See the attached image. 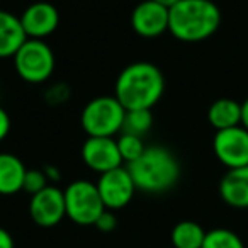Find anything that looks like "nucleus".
<instances>
[{
	"label": "nucleus",
	"mask_w": 248,
	"mask_h": 248,
	"mask_svg": "<svg viewBox=\"0 0 248 248\" xmlns=\"http://www.w3.org/2000/svg\"><path fill=\"white\" fill-rule=\"evenodd\" d=\"M163 92L165 77L158 66L150 62H136L124 66L114 85V97L126 110H152L163 97Z\"/></svg>",
	"instance_id": "1"
},
{
	"label": "nucleus",
	"mask_w": 248,
	"mask_h": 248,
	"mask_svg": "<svg viewBox=\"0 0 248 248\" xmlns=\"http://www.w3.org/2000/svg\"><path fill=\"white\" fill-rule=\"evenodd\" d=\"M221 19L213 0H180L170 7L169 32L182 43H201L219 29Z\"/></svg>",
	"instance_id": "2"
},
{
	"label": "nucleus",
	"mask_w": 248,
	"mask_h": 248,
	"mask_svg": "<svg viewBox=\"0 0 248 248\" xmlns=\"http://www.w3.org/2000/svg\"><path fill=\"white\" fill-rule=\"evenodd\" d=\"M135 180L136 190L162 194L173 189L180 179V163L169 148L160 145L146 146L145 153L126 165Z\"/></svg>",
	"instance_id": "3"
},
{
	"label": "nucleus",
	"mask_w": 248,
	"mask_h": 248,
	"mask_svg": "<svg viewBox=\"0 0 248 248\" xmlns=\"http://www.w3.org/2000/svg\"><path fill=\"white\" fill-rule=\"evenodd\" d=\"M126 109L114 95L92 99L80 114V124L87 136L114 138L123 131Z\"/></svg>",
	"instance_id": "4"
},
{
	"label": "nucleus",
	"mask_w": 248,
	"mask_h": 248,
	"mask_svg": "<svg viewBox=\"0 0 248 248\" xmlns=\"http://www.w3.org/2000/svg\"><path fill=\"white\" fill-rule=\"evenodd\" d=\"M12 62L17 75L32 85L48 82L56 65L55 53L45 39H26Z\"/></svg>",
	"instance_id": "5"
},
{
	"label": "nucleus",
	"mask_w": 248,
	"mask_h": 248,
	"mask_svg": "<svg viewBox=\"0 0 248 248\" xmlns=\"http://www.w3.org/2000/svg\"><path fill=\"white\" fill-rule=\"evenodd\" d=\"M66 217L78 226H93L106 211L97 184L90 180H75L63 190Z\"/></svg>",
	"instance_id": "6"
},
{
	"label": "nucleus",
	"mask_w": 248,
	"mask_h": 248,
	"mask_svg": "<svg viewBox=\"0 0 248 248\" xmlns=\"http://www.w3.org/2000/svg\"><path fill=\"white\" fill-rule=\"evenodd\" d=\"M97 189H99L104 206L109 211L126 207L133 201L136 192L135 180H133L128 167H117L110 172L99 175Z\"/></svg>",
	"instance_id": "7"
},
{
	"label": "nucleus",
	"mask_w": 248,
	"mask_h": 248,
	"mask_svg": "<svg viewBox=\"0 0 248 248\" xmlns=\"http://www.w3.org/2000/svg\"><path fill=\"white\" fill-rule=\"evenodd\" d=\"M213 150L221 165L228 170L248 165V129L234 126L230 129L216 131L213 140Z\"/></svg>",
	"instance_id": "8"
},
{
	"label": "nucleus",
	"mask_w": 248,
	"mask_h": 248,
	"mask_svg": "<svg viewBox=\"0 0 248 248\" xmlns=\"http://www.w3.org/2000/svg\"><path fill=\"white\" fill-rule=\"evenodd\" d=\"M29 214L34 224L41 228H53L60 224L66 216L63 190L56 186H48L41 192L31 196Z\"/></svg>",
	"instance_id": "9"
},
{
	"label": "nucleus",
	"mask_w": 248,
	"mask_h": 248,
	"mask_svg": "<svg viewBox=\"0 0 248 248\" xmlns=\"http://www.w3.org/2000/svg\"><path fill=\"white\" fill-rule=\"evenodd\" d=\"M82 160L92 172L99 175L123 167L119 148L116 138H102V136H87L82 145Z\"/></svg>",
	"instance_id": "10"
},
{
	"label": "nucleus",
	"mask_w": 248,
	"mask_h": 248,
	"mask_svg": "<svg viewBox=\"0 0 248 248\" xmlns=\"http://www.w3.org/2000/svg\"><path fill=\"white\" fill-rule=\"evenodd\" d=\"M170 9L153 0H143L131 12V28L141 38H158L169 31Z\"/></svg>",
	"instance_id": "11"
},
{
	"label": "nucleus",
	"mask_w": 248,
	"mask_h": 248,
	"mask_svg": "<svg viewBox=\"0 0 248 248\" xmlns=\"http://www.w3.org/2000/svg\"><path fill=\"white\" fill-rule=\"evenodd\" d=\"M28 39H45L60 26V12L49 2H34L19 16Z\"/></svg>",
	"instance_id": "12"
},
{
	"label": "nucleus",
	"mask_w": 248,
	"mask_h": 248,
	"mask_svg": "<svg viewBox=\"0 0 248 248\" xmlns=\"http://www.w3.org/2000/svg\"><path fill=\"white\" fill-rule=\"evenodd\" d=\"M219 196L234 209H248V165L224 173L219 182Z\"/></svg>",
	"instance_id": "13"
},
{
	"label": "nucleus",
	"mask_w": 248,
	"mask_h": 248,
	"mask_svg": "<svg viewBox=\"0 0 248 248\" xmlns=\"http://www.w3.org/2000/svg\"><path fill=\"white\" fill-rule=\"evenodd\" d=\"M26 39L28 36L22 29L21 19L12 12L0 9V60L14 58Z\"/></svg>",
	"instance_id": "14"
},
{
	"label": "nucleus",
	"mask_w": 248,
	"mask_h": 248,
	"mask_svg": "<svg viewBox=\"0 0 248 248\" xmlns=\"http://www.w3.org/2000/svg\"><path fill=\"white\" fill-rule=\"evenodd\" d=\"M24 162L12 153H0V196H14L21 192L26 177Z\"/></svg>",
	"instance_id": "15"
},
{
	"label": "nucleus",
	"mask_w": 248,
	"mask_h": 248,
	"mask_svg": "<svg viewBox=\"0 0 248 248\" xmlns=\"http://www.w3.org/2000/svg\"><path fill=\"white\" fill-rule=\"evenodd\" d=\"M207 121L216 131L241 124V104L233 99H217L207 109Z\"/></svg>",
	"instance_id": "16"
},
{
	"label": "nucleus",
	"mask_w": 248,
	"mask_h": 248,
	"mask_svg": "<svg viewBox=\"0 0 248 248\" xmlns=\"http://www.w3.org/2000/svg\"><path fill=\"white\" fill-rule=\"evenodd\" d=\"M206 233L196 221H180L173 226L170 240L173 248H202Z\"/></svg>",
	"instance_id": "17"
},
{
	"label": "nucleus",
	"mask_w": 248,
	"mask_h": 248,
	"mask_svg": "<svg viewBox=\"0 0 248 248\" xmlns=\"http://www.w3.org/2000/svg\"><path fill=\"white\" fill-rule=\"evenodd\" d=\"M153 126V114L150 109H135L126 110L124 117V126L121 133H129V135L145 136Z\"/></svg>",
	"instance_id": "18"
},
{
	"label": "nucleus",
	"mask_w": 248,
	"mask_h": 248,
	"mask_svg": "<svg viewBox=\"0 0 248 248\" xmlns=\"http://www.w3.org/2000/svg\"><path fill=\"white\" fill-rule=\"evenodd\" d=\"M116 141H117V148H119V153H121V158H123V162L126 163V165H129V163H133L135 160H138L146 150V145L141 136L129 135V133H121L116 138Z\"/></svg>",
	"instance_id": "19"
},
{
	"label": "nucleus",
	"mask_w": 248,
	"mask_h": 248,
	"mask_svg": "<svg viewBox=\"0 0 248 248\" xmlns=\"http://www.w3.org/2000/svg\"><path fill=\"white\" fill-rule=\"evenodd\" d=\"M202 248H245V245L234 231L216 228L206 233Z\"/></svg>",
	"instance_id": "20"
},
{
	"label": "nucleus",
	"mask_w": 248,
	"mask_h": 248,
	"mask_svg": "<svg viewBox=\"0 0 248 248\" xmlns=\"http://www.w3.org/2000/svg\"><path fill=\"white\" fill-rule=\"evenodd\" d=\"M48 186H49V180H48V177L45 175L43 169H31L26 172L22 190L28 192L29 196H34V194L41 192V190L46 189Z\"/></svg>",
	"instance_id": "21"
},
{
	"label": "nucleus",
	"mask_w": 248,
	"mask_h": 248,
	"mask_svg": "<svg viewBox=\"0 0 248 248\" xmlns=\"http://www.w3.org/2000/svg\"><path fill=\"white\" fill-rule=\"evenodd\" d=\"M93 226H95L99 231H102V233H110V231L116 230L117 217H116V214H114V211H109V209L104 211V213L99 216V219L95 221Z\"/></svg>",
	"instance_id": "22"
},
{
	"label": "nucleus",
	"mask_w": 248,
	"mask_h": 248,
	"mask_svg": "<svg viewBox=\"0 0 248 248\" xmlns=\"http://www.w3.org/2000/svg\"><path fill=\"white\" fill-rule=\"evenodd\" d=\"M68 97H70V89L65 83H56V85H53L46 92V100L49 104H62L65 100H68Z\"/></svg>",
	"instance_id": "23"
},
{
	"label": "nucleus",
	"mask_w": 248,
	"mask_h": 248,
	"mask_svg": "<svg viewBox=\"0 0 248 248\" xmlns=\"http://www.w3.org/2000/svg\"><path fill=\"white\" fill-rule=\"evenodd\" d=\"M11 126H12L11 116H9V112L4 109V107L0 106V143L4 141V140L9 136V133H11Z\"/></svg>",
	"instance_id": "24"
},
{
	"label": "nucleus",
	"mask_w": 248,
	"mask_h": 248,
	"mask_svg": "<svg viewBox=\"0 0 248 248\" xmlns=\"http://www.w3.org/2000/svg\"><path fill=\"white\" fill-rule=\"evenodd\" d=\"M43 172L48 177L49 182H58V180L62 179V172H60V169L55 165H45L43 167Z\"/></svg>",
	"instance_id": "25"
},
{
	"label": "nucleus",
	"mask_w": 248,
	"mask_h": 248,
	"mask_svg": "<svg viewBox=\"0 0 248 248\" xmlns=\"http://www.w3.org/2000/svg\"><path fill=\"white\" fill-rule=\"evenodd\" d=\"M0 248H16L14 245V238L9 233L7 230L0 228Z\"/></svg>",
	"instance_id": "26"
},
{
	"label": "nucleus",
	"mask_w": 248,
	"mask_h": 248,
	"mask_svg": "<svg viewBox=\"0 0 248 248\" xmlns=\"http://www.w3.org/2000/svg\"><path fill=\"white\" fill-rule=\"evenodd\" d=\"M241 126L248 129V97L241 102Z\"/></svg>",
	"instance_id": "27"
},
{
	"label": "nucleus",
	"mask_w": 248,
	"mask_h": 248,
	"mask_svg": "<svg viewBox=\"0 0 248 248\" xmlns=\"http://www.w3.org/2000/svg\"><path fill=\"white\" fill-rule=\"evenodd\" d=\"M153 2H156V4H160V5H163V7L170 9V7H173L177 2H180V0H153Z\"/></svg>",
	"instance_id": "28"
}]
</instances>
